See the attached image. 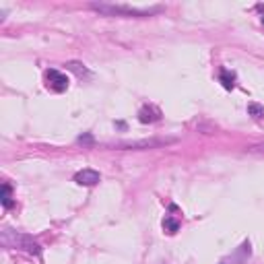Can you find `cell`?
<instances>
[{"instance_id":"4","label":"cell","mask_w":264,"mask_h":264,"mask_svg":"<svg viewBox=\"0 0 264 264\" xmlns=\"http://www.w3.org/2000/svg\"><path fill=\"white\" fill-rule=\"evenodd\" d=\"M161 118V111L157 109V107H153V105H145L141 111H139V120L143 122V124H151V122H157Z\"/></svg>"},{"instance_id":"8","label":"cell","mask_w":264,"mask_h":264,"mask_svg":"<svg viewBox=\"0 0 264 264\" xmlns=\"http://www.w3.org/2000/svg\"><path fill=\"white\" fill-rule=\"evenodd\" d=\"M3 206L5 209L13 206V194H11V186L9 184H3Z\"/></svg>"},{"instance_id":"12","label":"cell","mask_w":264,"mask_h":264,"mask_svg":"<svg viewBox=\"0 0 264 264\" xmlns=\"http://www.w3.org/2000/svg\"><path fill=\"white\" fill-rule=\"evenodd\" d=\"M262 23H264V11H262Z\"/></svg>"},{"instance_id":"2","label":"cell","mask_w":264,"mask_h":264,"mask_svg":"<svg viewBox=\"0 0 264 264\" xmlns=\"http://www.w3.org/2000/svg\"><path fill=\"white\" fill-rule=\"evenodd\" d=\"M46 81H48V89H52L56 93H62V91L68 89V77L62 74L60 70H54V68L48 70L46 72Z\"/></svg>"},{"instance_id":"9","label":"cell","mask_w":264,"mask_h":264,"mask_svg":"<svg viewBox=\"0 0 264 264\" xmlns=\"http://www.w3.org/2000/svg\"><path fill=\"white\" fill-rule=\"evenodd\" d=\"M248 114H250V116H254V118L258 120V118H262V116H264V107H262V105H258V103H250V105H248Z\"/></svg>"},{"instance_id":"3","label":"cell","mask_w":264,"mask_h":264,"mask_svg":"<svg viewBox=\"0 0 264 264\" xmlns=\"http://www.w3.org/2000/svg\"><path fill=\"white\" fill-rule=\"evenodd\" d=\"M99 180H101L99 172L89 169V167H85V169H81V172L74 174V182H77L79 186H95Z\"/></svg>"},{"instance_id":"11","label":"cell","mask_w":264,"mask_h":264,"mask_svg":"<svg viewBox=\"0 0 264 264\" xmlns=\"http://www.w3.org/2000/svg\"><path fill=\"white\" fill-rule=\"evenodd\" d=\"M250 151H252V153H264V143H262V145H254V147H250Z\"/></svg>"},{"instance_id":"1","label":"cell","mask_w":264,"mask_h":264,"mask_svg":"<svg viewBox=\"0 0 264 264\" xmlns=\"http://www.w3.org/2000/svg\"><path fill=\"white\" fill-rule=\"evenodd\" d=\"M91 9L101 15H107V17H151L161 11V7L135 9V7H124V5H91Z\"/></svg>"},{"instance_id":"6","label":"cell","mask_w":264,"mask_h":264,"mask_svg":"<svg viewBox=\"0 0 264 264\" xmlns=\"http://www.w3.org/2000/svg\"><path fill=\"white\" fill-rule=\"evenodd\" d=\"M219 81H221V85H223L225 89H233V87H235V74H233L231 70H227V68L221 70Z\"/></svg>"},{"instance_id":"10","label":"cell","mask_w":264,"mask_h":264,"mask_svg":"<svg viewBox=\"0 0 264 264\" xmlns=\"http://www.w3.org/2000/svg\"><path fill=\"white\" fill-rule=\"evenodd\" d=\"M81 66H83V64H79V62H70V64H68V68H70V70H74V72H79V74L87 72V70H85V68H81Z\"/></svg>"},{"instance_id":"5","label":"cell","mask_w":264,"mask_h":264,"mask_svg":"<svg viewBox=\"0 0 264 264\" xmlns=\"http://www.w3.org/2000/svg\"><path fill=\"white\" fill-rule=\"evenodd\" d=\"M19 241H21V248L27 250L29 254H35V256H42V246L37 241H33L31 237H25V235H19Z\"/></svg>"},{"instance_id":"7","label":"cell","mask_w":264,"mask_h":264,"mask_svg":"<svg viewBox=\"0 0 264 264\" xmlns=\"http://www.w3.org/2000/svg\"><path fill=\"white\" fill-rule=\"evenodd\" d=\"M178 229H180V221H176V219H172V217H165V219H163V231H165V233L174 235Z\"/></svg>"}]
</instances>
